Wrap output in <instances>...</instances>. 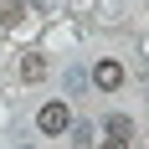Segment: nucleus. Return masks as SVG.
I'll list each match as a JSON object with an SVG mask.
<instances>
[{
    "label": "nucleus",
    "mask_w": 149,
    "mask_h": 149,
    "mask_svg": "<svg viewBox=\"0 0 149 149\" xmlns=\"http://www.w3.org/2000/svg\"><path fill=\"white\" fill-rule=\"evenodd\" d=\"M93 82H98L103 93H113V88H123V67H118L113 57H108V62H98V67H93Z\"/></svg>",
    "instance_id": "2"
},
{
    "label": "nucleus",
    "mask_w": 149,
    "mask_h": 149,
    "mask_svg": "<svg viewBox=\"0 0 149 149\" xmlns=\"http://www.w3.org/2000/svg\"><path fill=\"white\" fill-rule=\"evenodd\" d=\"M21 77H26V82H41V77H46V62L36 57V52H26V57H21Z\"/></svg>",
    "instance_id": "3"
},
{
    "label": "nucleus",
    "mask_w": 149,
    "mask_h": 149,
    "mask_svg": "<svg viewBox=\"0 0 149 149\" xmlns=\"http://www.w3.org/2000/svg\"><path fill=\"white\" fill-rule=\"evenodd\" d=\"M108 134H113V139H129V134H134V123L123 118V113H113V118H108Z\"/></svg>",
    "instance_id": "4"
},
{
    "label": "nucleus",
    "mask_w": 149,
    "mask_h": 149,
    "mask_svg": "<svg viewBox=\"0 0 149 149\" xmlns=\"http://www.w3.org/2000/svg\"><path fill=\"white\" fill-rule=\"evenodd\" d=\"M103 149H129V139H113V134H108V139H103Z\"/></svg>",
    "instance_id": "6"
},
{
    "label": "nucleus",
    "mask_w": 149,
    "mask_h": 149,
    "mask_svg": "<svg viewBox=\"0 0 149 149\" xmlns=\"http://www.w3.org/2000/svg\"><path fill=\"white\" fill-rule=\"evenodd\" d=\"M21 10H26V5H21V0H5V5H0V15H5V21H10V26H15V21H21Z\"/></svg>",
    "instance_id": "5"
},
{
    "label": "nucleus",
    "mask_w": 149,
    "mask_h": 149,
    "mask_svg": "<svg viewBox=\"0 0 149 149\" xmlns=\"http://www.w3.org/2000/svg\"><path fill=\"white\" fill-rule=\"evenodd\" d=\"M67 123H72V108L67 103H46L41 113H36V129H41V134H67Z\"/></svg>",
    "instance_id": "1"
}]
</instances>
